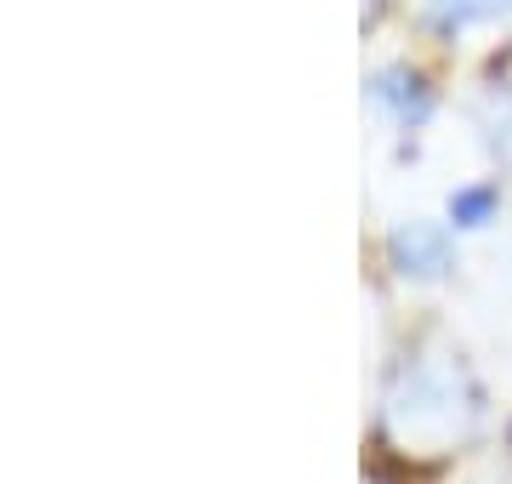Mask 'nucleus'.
I'll use <instances>...</instances> for the list:
<instances>
[{
  "label": "nucleus",
  "instance_id": "1",
  "mask_svg": "<svg viewBox=\"0 0 512 484\" xmlns=\"http://www.w3.org/2000/svg\"><path fill=\"white\" fill-rule=\"evenodd\" d=\"M393 251H399L404 262L416 257L421 262V274H444V268H450V240H444L439 228H399V234H393Z\"/></svg>",
  "mask_w": 512,
  "mask_h": 484
},
{
  "label": "nucleus",
  "instance_id": "2",
  "mask_svg": "<svg viewBox=\"0 0 512 484\" xmlns=\"http://www.w3.org/2000/svg\"><path fill=\"white\" fill-rule=\"evenodd\" d=\"M370 92H376V103H393L399 120H421V114H427V86H421L416 75H404V69H387Z\"/></svg>",
  "mask_w": 512,
  "mask_h": 484
},
{
  "label": "nucleus",
  "instance_id": "3",
  "mask_svg": "<svg viewBox=\"0 0 512 484\" xmlns=\"http://www.w3.org/2000/svg\"><path fill=\"white\" fill-rule=\"evenodd\" d=\"M495 205H501V194H495V183L456 188V194H450V223H456V228H484V223L495 217Z\"/></svg>",
  "mask_w": 512,
  "mask_h": 484
},
{
  "label": "nucleus",
  "instance_id": "4",
  "mask_svg": "<svg viewBox=\"0 0 512 484\" xmlns=\"http://www.w3.org/2000/svg\"><path fill=\"white\" fill-rule=\"evenodd\" d=\"M512 0H433V18L444 29H467V23H490V18H507Z\"/></svg>",
  "mask_w": 512,
  "mask_h": 484
}]
</instances>
